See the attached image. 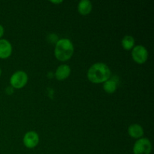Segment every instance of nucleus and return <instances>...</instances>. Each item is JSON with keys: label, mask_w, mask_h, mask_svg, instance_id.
Masks as SVG:
<instances>
[{"label": "nucleus", "mask_w": 154, "mask_h": 154, "mask_svg": "<svg viewBox=\"0 0 154 154\" xmlns=\"http://www.w3.org/2000/svg\"><path fill=\"white\" fill-rule=\"evenodd\" d=\"M111 69L105 63H96L92 65L87 72V78L93 84H102L109 80Z\"/></svg>", "instance_id": "nucleus-1"}, {"label": "nucleus", "mask_w": 154, "mask_h": 154, "mask_svg": "<svg viewBox=\"0 0 154 154\" xmlns=\"http://www.w3.org/2000/svg\"><path fill=\"white\" fill-rule=\"evenodd\" d=\"M74 54V45L69 38H62L57 42L54 55L58 60L66 62L70 60Z\"/></svg>", "instance_id": "nucleus-2"}, {"label": "nucleus", "mask_w": 154, "mask_h": 154, "mask_svg": "<svg viewBox=\"0 0 154 154\" xmlns=\"http://www.w3.org/2000/svg\"><path fill=\"white\" fill-rule=\"evenodd\" d=\"M28 82V75L23 71H17L11 75L10 84L13 88L21 89L25 87Z\"/></svg>", "instance_id": "nucleus-3"}, {"label": "nucleus", "mask_w": 154, "mask_h": 154, "mask_svg": "<svg viewBox=\"0 0 154 154\" xmlns=\"http://www.w3.org/2000/svg\"><path fill=\"white\" fill-rule=\"evenodd\" d=\"M151 151L152 144L148 138H139L133 146L134 154H150Z\"/></svg>", "instance_id": "nucleus-4"}, {"label": "nucleus", "mask_w": 154, "mask_h": 154, "mask_svg": "<svg viewBox=\"0 0 154 154\" xmlns=\"http://www.w3.org/2000/svg\"><path fill=\"white\" fill-rule=\"evenodd\" d=\"M132 57L138 64H144L148 59V51L145 47L137 45L132 48Z\"/></svg>", "instance_id": "nucleus-5"}, {"label": "nucleus", "mask_w": 154, "mask_h": 154, "mask_svg": "<svg viewBox=\"0 0 154 154\" xmlns=\"http://www.w3.org/2000/svg\"><path fill=\"white\" fill-rule=\"evenodd\" d=\"M23 141L26 147L29 149L34 148L39 143L38 134L35 131H29L25 134Z\"/></svg>", "instance_id": "nucleus-6"}, {"label": "nucleus", "mask_w": 154, "mask_h": 154, "mask_svg": "<svg viewBox=\"0 0 154 154\" xmlns=\"http://www.w3.org/2000/svg\"><path fill=\"white\" fill-rule=\"evenodd\" d=\"M12 54V46L6 39H0V59H8Z\"/></svg>", "instance_id": "nucleus-7"}, {"label": "nucleus", "mask_w": 154, "mask_h": 154, "mask_svg": "<svg viewBox=\"0 0 154 154\" xmlns=\"http://www.w3.org/2000/svg\"><path fill=\"white\" fill-rule=\"evenodd\" d=\"M71 68L68 65H61L57 69L55 72V78L58 81L66 80L70 76Z\"/></svg>", "instance_id": "nucleus-8"}, {"label": "nucleus", "mask_w": 154, "mask_h": 154, "mask_svg": "<svg viewBox=\"0 0 154 154\" xmlns=\"http://www.w3.org/2000/svg\"><path fill=\"white\" fill-rule=\"evenodd\" d=\"M128 133H129V136L132 137V138L139 139V138H142L143 135H144V129L141 125L134 123V124L129 126V129H128Z\"/></svg>", "instance_id": "nucleus-9"}, {"label": "nucleus", "mask_w": 154, "mask_h": 154, "mask_svg": "<svg viewBox=\"0 0 154 154\" xmlns=\"http://www.w3.org/2000/svg\"><path fill=\"white\" fill-rule=\"evenodd\" d=\"M93 9L92 2L89 0H82L78 3V10L80 14L87 15L91 12Z\"/></svg>", "instance_id": "nucleus-10"}, {"label": "nucleus", "mask_w": 154, "mask_h": 154, "mask_svg": "<svg viewBox=\"0 0 154 154\" xmlns=\"http://www.w3.org/2000/svg\"><path fill=\"white\" fill-rule=\"evenodd\" d=\"M121 45L123 49L126 51H130L135 47V39L132 36L126 35L122 39Z\"/></svg>", "instance_id": "nucleus-11"}, {"label": "nucleus", "mask_w": 154, "mask_h": 154, "mask_svg": "<svg viewBox=\"0 0 154 154\" xmlns=\"http://www.w3.org/2000/svg\"><path fill=\"white\" fill-rule=\"evenodd\" d=\"M103 84V89L106 93L111 94V93H114L117 90V84L114 80H108Z\"/></svg>", "instance_id": "nucleus-12"}, {"label": "nucleus", "mask_w": 154, "mask_h": 154, "mask_svg": "<svg viewBox=\"0 0 154 154\" xmlns=\"http://www.w3.org/2000/svg\"><path fill=\"white\" fill-rule=\"evenodd\" d=\"M5 33V29H4V27L0 24V39H2V37L3 36Z\"/></svg>", "instance_id": "nucleus-13"}, {"label": "nucleus", "mask_w": 154, "mask_h": 154, "mask_svg": "<svg viewBox=\"0 0 154 154\" xmlns=\"http://www.w3.org/2000/svg\"><path fill=\"white\" fill-rule=\"evenodd\" d=\"M51 3H54V4H60V3L63 2V1H51Z\"/></svg>", "instance_id": "nucleus-14"}, {"label": "nucleus", "mask_w": 154, "mask_h": 154, "mask_svg": "<svg viewBox=\"0 0 154 154\" xmlns=\"http://www.w3.org/2000/svg\"><path fill=\"white\" fill-rule=\"evenodd\" d=\"M1 75H2V70L1 69H0V76H1Z\"/></svg>", "instance_id": "nucleus-15"}]
</instances>
